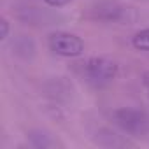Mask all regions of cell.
Listing matches in <instances>:
<instances>
[{
	"instance_id": "cell-2",
	"label": "cell",
	"mask_w": 149,
	"mask_h": 149,
	"mask_svg": "<svg viewBox=\"0 0 149 149\" xmlns=\"http://www.w3.org/2000/svg\"><path fill=\"white\" fill-rule=\"evenodd\" d=\"M84 68L88 77L95 83H107L118 76V65L107 58H90Z\"/></svg>"
},
{
	"instance_id": "cell-4",
	"label": "cell",
	"mask_w": 149,
	"mask_h": 149,
	"mask_svg": "<svg viewBox=\"0 0 149 149\" xmlns=\"http://www.w3.org/2000/svg\"><path fill=\"white\" fill-rule=\"evenodd\" d=\"M132 44L139 51H149V28L137 32L132 39Z\"/></svg>"
},
{
	"instance_id": "cell-5",
	"label": "cell",
	"mask_w": 149,
	"mask_h": 149,
	"mask_svg": "<svg viewBox=\"0 0 149 149\" xmlns=\"http://www.w3.org/2000/svg\"><path fill=\"white\" fill-rule=\"evenodd\" d=\"M44 2H46L47 6H51V7H63V6H67L68 2H72V0H44Z\"/></svg>"
},
{
	"instance_id": "cell-1",
	"label": "cell",
	"mask_w": 149,
	"mask_h": 149,
	"mask_svg": "<svg viewBox=\"0 0 149 149\" xmlns=\"http://www.w3.org/2000/svg\"><path fill=\"white\" fill-rule=\"evenodd\" d=\"M49 47L54 54L65 58H76L84 53V42L81 37L68 33V32H56L49 37Z\"/></svg>"
},
{
	"instance_id": "cell-6",
	"label": "cell",
	"mask_w": 149,
	"mask_h": 149,
	"mask_svg": "<svg viewBox=\"0 0 149 149\" xmlns=\"http://www.w3.org/2000/svg\"><path fill=\"white\" fill-rule=\"evenodd\" d=\"M0 26H2V33H0V39H6L7 37V33H9V21L6 19V18H2V21H0Z\"/></svg>"
},
{
	"instance_id": "cell-7",
	"label": "cell",
	"mask_w": 149,
	"mask_h": 149,
	"mask_svg": "<svg viewBox=\"0 0 149 149\" xmlns=\"http://www.w3.org/2000/svg\"><path fill=\"white\" fill-rule=\"evenodd\" d=\"M144 84L149 88V72H146V74H144Z\"/></svg>"
},
{
	"instance_id": "cell-3",
	"label": "cell",
	"mask_w": 149,
	"mask_h": 149,
	"mask_svg": "<svg viewBox=\"0 0 149 149\" xmlns=\"http://www.w3.org/2000/svg\"><path fill=\"white\" fill-rule=\"evenodd\" d=\"M116 119L118 123L126 128V130H137L140 125H142V114L135 112V111H128V109H123V111H118L116 112Z\"/></svg>"
}]
</instances>
